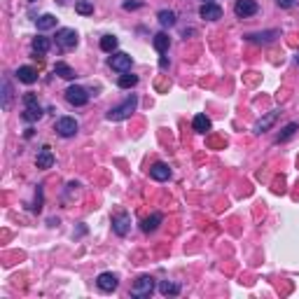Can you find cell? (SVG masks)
Wrapping results in <instances>:
<instances>
[{"instance_id":"1","label":"cell","mask_w":299,"mask_h":299,"mask_svg":"<svg viewBox=\"0 0 299 299\" xmlns=\"http://www.w3.org/2000/svg\"><path fill=\"white\" fill-rule=\"evenodd\" d=\"M136 107H138V96L136 94H131V96L124 101V103H119V106L110 107L107 110V122H122V119H128L133 112H136Z\"/></svg>"},{"instance_id":"2","label":"cell","mask_w":299,"mask_h":299,"mask_svg":"<svg viewBox=\"0 0 299 299\" xmlns=\"http://www.w3.org/2000/svg\"><path fill=\"white\" fill-rule=\"evenodd\" d=\"M154 292V278L152 276H140L133 285H131V297L138 299H148Z\"/></svg>"},{"instance_id":"3","label":"cell","mask_w":299,"mask_h":299,"mask_svg":"<svg viewBox=\"0 0 299 299\" xmlns=\"http://www.w3.org/2000/svg\"><path fill=\"white\" fill-rule=\"evenodd\" d=\"M65 98H68V103L75 107H82L89 103V91H86L85 86H77V85H70L65 89Z\"/></svg>"},{"instance_id":"4","label":"cell","mask_w":299,"mask_h":299,"mask_svg":"<svg viewBox=\"0 0 299 299\" xmlns=\"http://www.w3.org/2000/svg\"><path fill=\"white\" fill-rule=\"evenodd\" d=\"M131 65H133V59H131L127 52H117L110 56V68L117 70V73H128Z\"/></svg>"},{"instance_id":"5","label":"cell","mask_w":299,"mask_h":299,"mask_svg":"<svg viewBox=\"0 0 299 299\" xmlns=\"http://www.w3.org/2000/svg\"><path fill=\"white\" fill-rule=\"evenodd\" d=\"M96 285L101 292H115L119 285V278H117V274H112V271H103V274H98Z\"/></svg>"},{"instance_id":"6","label":"cell","mask_w":299,"mask_h":299,"mask_svg":"<svg viewBox=\"0 0 299 299\" xmlns=\"http://www.w3.org/2000/svg\"><path fill=\"white\" fill-rule=\"evenodd\" d=\"M56 44L61 47V49H73L77 47V33L73 28H61V31H56Z\"/></svg>"},{"instance_id":"7","label":"cell","mask_w":299,"mask_h":299,"mask_svg":"<svg viewBox=\"0 0 299 299\" xmlns=\"http://www.w3.org/2000/svg\"><path fill=\"white\" fill-rule=\"evenodd\" d=\"M112 232L117 236H127L128 232H131V215L128 213H117L115 217H112Z\"/></svg>"},{"instance_id":"8","label":"cell","mask_w":299,"mask_h":299,"mask_svg":"<svg viewBox=\"0 0 299 299\" xmlns=\"http://www.w3.org/2000/svg\"><path fill=\"white\" fill-rule=\"evenodd\" d=\"M77 128H80V124L73 117H61L56 122V133L64 136V138H73L75 133H77Z\"/></svg>"},{"instance_id":"9","label":"cell","mask_w":299,"mask_h":299,"mask_svg":"<svg viewBox=\"0 0 299 299\" xmlns=\"http://www.w3.org/2000/svg\"><path fill=\"white\" fill-rule=\"evenodd\" d=\"M199 17L208 19V21H217V19H222V7L217 2H203L201 10H199Z\"/></svg>"},{"instance_id":"10","label":"cell","mask_w":299,"mask_h":299,"mask_svg":"<svg viewBox=\"0 0 299 299\" xmlns=\"http://www.w3.org/2000/svg\"><path fill=\"white\" fill-rule=\"evenodd\" d=\"M257 2L255 0H236L234 5V12L236 17H241V19H246V17H253V14H257Z\"/></svg>"},{"instance_id":"11","label":"cell","mask_w":299,"mask_h":299,"mask_svg":"<svg viewBox=\"0 0 299 299\" xmlns=\"http://www.w3.org/2000/svg\"><path fill=\"white\" fill-rule=\"evenodd\" d=\"M278 35H280V31H264V33H250V35H246L250 43H255V44H269V43H274Z\"/></svg>"},{"instance_id":"12","label":"cell","mask_w":299,"mask_h":299,"mask_svg":"<svg viewBox=\"0 0 299 299\" xmlns=\"http://www.w3.org/2000/svg\"><path fill=\"white\" fill-rule=\"evenodd\" d=\"M276 119H278V112H276V110H274V112H267V115H264L262 119H257V122H255L253 131H255V133H264V131H269V128L276 124Z\"/></svg>"},{"instance_id":"13","label":"cell","mask_w":299,"mask_h":299,"mask_svg":"<svg viewBox=\"0 0 299 299\" xmlns=\"http://www.w3.org/2000/svg\"><path fill=\"white\" fill-rule=\"evenodd\" d=\"M150 175H152L157 182H164V180H169V178H171V169H169V164L157 161V164L150 169Z\"/></svg>"},{"instance_id":"14","label":"cell","mask_w":299,"mask_h":299,"mask_svg":"<svg viewBox=\"0 0 299 299\" xmlns=\"http://www.w3.org/2000/svg\"><path fill=\"white\" fill-rule=\"evenodd\" d=\"M35 164H38V169H43V171H47V169H52V166H54V154H52V150L47 148V145L38 152V159H35Z\"/></svg>"},{"instance_id":"15","label":"cell","mask_w":299,"mask_h":299,"mask_svg":"<svg viewBox=\"0 0 299 299\" xmlns=\"http://www.w3.org/2000/svg\"><path fill=\"white\" fill-rule=\"evenodd\" d=\"M17 80L23 82V85H33V82H38V70L31 68V65H21L17 70Z\"/></svg>"},{"instance_id":"16","label":"cell","mask_w":299,"mask_h":299,"mask_svg":"<svg viewBox=\"0 0 299 299\" xmlns=\"http://www.w3.org/2000/svg\"><path fill=\"white\" fill-rule=\"evenodd\" d=\"M152 44H154V49L159 54H166L169 47H171V38H169L166 33H157V35L152 38Z\"/></svg>"},{"instance_id":"17","label":"cell","mask_w":299,"mask_h":299,"mask_svg":"<svg viewBox=\"0 0 299 299\" xmlns=\"http://www.w3.org/2000/svg\"><path fill=\"white\" fill-rule=\"evenodd\" d=\"M40 117H43V107H40V103L26 106V110H23V115H21L23 122H38Z\"/></svg>"},{"instance_id":"18","label":"cell","mask_w":299,"mask_h":299,"mask_svg":"<svg viewBox=\"0 0 299 299\" xmlns=\"http://www.w3.org/2000/svg\"><path fill=\"white\" fill-rule=\"evenodd\" d=\"M161 222H164V215H161V213H152L150 217H145V220H143V232H145V234H150V232H154Z\"/></svg>"},{"instance_id":"19","label":"cell","mask_w":299,"mask_h":299,"mask_svg":"<svg viewBox=\"0 0 299 299\" xmlns=\"http://www.w3.org/2000/svg\"><path fill=\"white\" fill-rule=\"evenodd\" d=\"M159 292L164 295V297H175V295H180V285H178V283H173V280H161Z\"/></svg>"},{"instance_id":"20","label":"cell","mask_w":299,"mask_h":299,"mask_svg":"<svg viewBox=\"0 0 299 299\" xmlns=\"http://www.w3.org/2000/svg\"><path fill=\"white\" fill-rule=\"evenodd\" d=\"M52 49V43H49V38H44V35H38L35 40H33V52L35 54H47Z\"/></svg>"},{"instance_id":"21","label":"cell","mask_w":299,"mask_h":299,"mask_svg":"<svg viewBox=\"0 0 299 299\" xmlns=\"http://www.w3.org/2000/svg\"><path fill=\"white\" fill-rule=\"evenodd\" d=\"M192 127L196 133H206V131H211V119L206 117V115H196L192 119Z\"/></svg>"},{"instance_id":"22","label":"cell","mask_w":299,"mask_h":299,"mask_svg":"<svg viewBox=\"0 0 299 299\" xmlns=\"http://www.w3.org/2000/svg\"><path fill=\"white\" fill-rule=\"evenodd\" d=\"M54 75H59V77H64V80H75V70L68 64H61V61L54 65Z\"/></svg>"},{"instance_id":"23","label":"cell","mask_w":299,"mask_h":299,"mask_svg":"<svg viewBox=\"0 0 299 299\" xmlns=\"http://www.w3.org/2000/svg\"><path fill=\"white\" fill-rule=\"evenodd\" d=\"M117 85H119V89H131V86L138 85V77H136V75H131V70H128V73H122V75H119Z\"/></svg>"},{"instance_id":"24","label":"cell","mask_w":299,"mask_h":299,"mask_svg":"<svg viewBox=\"0 0 299 299\" xmlns=\"http://www.w3.org/2000/svg\"><path fill=\"white\" fill-rule=\"evenodd\" d=\"M35 23H38V31H49V28L56 26V17H54V14H43Z\"/></svg>"},{"instance_id":"25","label":"cell","mask_w":299,"mask_h":299,"mask_svg":"<svg viewBox=\"0 0 299 299\" xmlns=\"http://www.w3.org/2000/svg\"><path fill=\"white\" fill-rule=\"evenodd\" d=\"M117 44H119V40L117 38H115V35H103V38H101V49H103V52H115V49H117Z\"/></svg>"},{"instance_id":"26","label":"cell","mask_w":299,"mask_h":299,"mask_svg":"<svg viewBox=\"0 0 299 299\" xmlns=\"http://www.w3.org/2000/svg\"><path fill=\"white\" fill-rule=\"evenodd\" d=\"M157 19H159L161 26H166V28H169V26L175 23V12L173 10H161L159 14H157Z\"/></svg>"},{"instance_id":"27","label":"cell","mask_w":299,"mask_h":299,"mask_svg":"<svg viewBox=\"0 0 299 299\" xmlns=\"http://www.w3.org/2000/svg\"><path fill=\"white\" fill-rule=\"evenodd\" d=\"M12 106V86L7 80H2V110H10Z\"/></svg>"},{"instance_id":"28","label":"cell","mask_w":299,"mask_h":299,"mask_svg":"<svg viewBox=\"0 0 299 299\" xmlns=\"http://www.w3.org/2000/svg\"><path fill=\"white\" fill-rule=\"evenodd\" d=\"M75 12H77V14H94V5H91V2H89V0H77V2H75Z\"/></svg>"},{"instance_id":"29","label":"cell","mask_w":299,"mask_h":299,"mask_svg":"<svg viewBox=\"0 0 299 299\" xmlns=\"http://www.w3.org/2000/svg\"><path fill=\"white\" fill-rule=\"evenodd\" d=\"M295 131H297V124H295V122H290L288 127L278 133V143H285L288 138H292V136H295Z\"/></svg>"},{"instance_id":"30","label":"cell","mask_w":299,"mask_h":299,"mask_svg":"<svg viewBox=\"0 0 299 299\" xmlns=\"http://www.w3.org/2000/svg\"><path fill=\"white\" fill-rule=\"evenodd\" d=\"M138 7H143L140 0H127V2H124V10H138Z\"/></svg>"},{"instance_id":"31","label":"cell","mask_w":299,"mask_h":299,"mask_svg":"<svg viewBox=\"0 0 299 299\" xmlns=\"http://www.w3.org/2000/svg\"><path fill=\"white\" fill-rule=\"evenodd\" d=\"M33 103H38V96L35 94H26L23 96V106H33Z\"/></svg>"},{"instance_id":"32","label":"cell","mask_w":299,"mask_h":299,"mask_svg":"<svg viewBox=\"0 0 299 299\" xmlns=\"http://www.w3.org/2000/svg\"><path fill=\"white\" fill-rule=\"evenodd\" d=\"M278 7H283V10H290L292 5H295V0H276Z\"/></svg>"},{"instance_id":"33","label":"cell","mask_w":299,"mask_h":299,"mask_svg":"<svg viewBox=\"0 0 299 299\" xmlns=\"http://www.w3.org/2000/svg\"><path fill=\"white\" fill-rule=\"evenodd\" d=\"M159 65L164 68V70H166V68H169V59H166V56H161V59H159Z\"/></svg>"},{"instance_id":"34","label":"cell","mask_w":299,"mask_h":299,"mask_svg":"<svg viewBox=\"0 0 299 299\" xmlns=\"http://www.w3.org/2000/svg\"><path fill=\"white\" fill-rule=\"evenodd\" d=\"M203 2H215V0H203Z\"/></svg>"},{"instance_id":"35","label":"cell","mask_w":299,"mask_h":299,"mask_svg":"<svg viewBox=\"0 0 299 299\" xmlns=\"http://www.w3.org/2000/svg\"><path fill=\"white\" fill-rule=\"evenodd\" d=\"M297 64H299V54H297Z\"/></svg>"},{"instance_id":"36","label":"cell","mask_w":299,"mask_h":299,"mask_svg":"<svg viewBox=\"0 0 299 299\" xmlns=\"http://www.w3.org/2000/svg\"><path fill=\"white\" fill-rule=\"evenodd\" d=\"M31 2H33V0H31Z\"/></svg>"}]
</instances>
